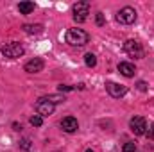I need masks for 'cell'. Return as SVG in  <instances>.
<instances>
[{"instance_id": "1", "label": "cell", "mask_w": 154, "mask_h": 152, "mask_svg": "<svg viewBox=\"0 0 154 152\" xmlns=\"http://www.w3.org/2000/svg\"><path fill=\"white\" fill-rule=\"evenodd\" d=\"M90 41V34L84 32L82 29H68L66 32V43L74 45V47H82Z\"/></svg>"}, {"instance_id": "2", "label": "cell", "mask_w": 154, "mask_h": 152, "mask_svg": "<svg viewBox=\"0 0 154 152\" xmlns=\"http://www.w3.org/2000/svg\"><path fill=\"white\" fill-rule=\"evenodd\" d=\"M124 50L129 57H134V59H142L145 56V50H143L142 43H138L136 39H127L124 43Z\"/></svg>"}, {"instance_id": "3", "label": "cell", "mask_w": 154, "mask_h": 152, "mask_svg": "<svg viewBox=\"0 0 154 152\" xmlns=\"http://www.w3.org/2000/svg\"><path fill=\"white\" fill-rule=\"evenodd\" d=\"M2 54L5 57H9V59H16L20 56H23V47L20 43H16V41H11V43L2 47Z\"/></svg>"}, {"instance_id": "4", "label": "cell", "mask_w": 154, "mask_h": 152, "mask_svg": "<svg viewBox=\"0 0 154 152\" xmlns=\"http://www.w3.org/2000/svg\"><path fill=\"white\" fill-rule=\"evenodd\" d=\"M90 14V4L88 2H77L74 5V20L77 23H82Z\"/></svg>"}, {"instance_id": "5", "label": "cell", "mask_w": 154, "mask_h": 152, "mask_svg": "<svg viewBox=\"0 0 154 152\" xmlns=\"http://www.w3.org/2000/svg\"><path fill=\"white\" fill-rule=\"evenodd\" d=\"M116 20H118L120 23L131 25V23H134V22H136V11H134L133 7H124V9H120V11H118Z\"/></svg>"}, {"instance_id": "6", "label": "cell", "mask_w": 154, "mask_h": 152, "mask_svg": "<svg viewBox=\"0 0 154 152\" xmlns=\"http://www.w3.org/2000/svg\"><path fill=\"white\" fill-rule=\"evenodd\" d=\"M129 127H131V131H133L134 134H138V136H142V134L147 132V122H145L143 116H134V118H131Z\"/></svg>"}, {"instance_id": "7", "label": "cell", "mask_w": 154, "mask_h": 152, "mask_svg": "<svg viewBox=\"0 0 154 152\" xmlns=\"http://www.w3.org/2000/svg\"><path fill=\"white\" fill-rule=\"evenodd\" d=\"M36 111H38V114L41 118H43V116H48V114L54 113V104L48 102L45 97H41L38 102H36Z\"/></svg>"}, {"instance_id": "8", "label": "cell", "mask_w": 154, "mask_h": 152, "mask_svg": "<svg viewBox=\"0 0 154 152\" xmlns=\"http://www.w3.org/2000/svg\"><path fill=\"white\" fill-rule=\"evenodd\" d=\"M43 68H45V63H43V59H39V57H34V59L27 61L25 66H23V70L29 72V74H39Z\"/></svg>"}, {"instance_id": "9", "label": "cell", "mask_w": 154, "mask_h": 152, "mask_svg": "<svg viewBox=\"0 0 154 152\" xmlns=\"http://www.w3.org/2000/svg\"><path fill=\"white\" fill-rule=\"evenodd\" d=\"M106 90H108V93L111 95V97H122V95H125L127 93V88L124 86V84H116V82H108L106 84Z\"/></svg>"}, {"instance_id": "10", "label": "cell", "mask_w": 154, "mask_h": 152, "mask_svg": "<svg viewBox=\"0 0 154 152\" xmlns=\"http://www.w3.org/2000/svg\"><path fill=\"white\" fill-rule=\"evenodd\" d=\"M61 127H63L65 132H75L77 129H79L77 118H74V116H66V118H63V120H61Z\"/></svg>"}, {"instance_id": "11", "label": "cell", "mask_w": 154, "mask_h": 152, "mask_svg": "<svg viewBox=\"0 0 154 152\" xmlns=\"http://www.w3.org/2000/svg\"><path fill=\"white\" fill-rule=\"evenodd\" d=\"M118 72L122 74V75H125V77H133L134 74H136V68H134V65H131V63H120L118 65Z\"/></svg>"}, {"instance_id": "12", "label": "cell", "mask_w": 154, "mask_h": 152, "mask_svg": "<svg viewBox=\"0 0 154 152\" xmlns=\"http://www.w3.org/2000/svg\"><path fill=\"white\" fill-rule=\"evenodd\" d=\"M18 11H20L22 14H31V13L34 11V4H32V2H20V4H18Z\"/></svg>"}, {"instance_id": "13", "label": "cell", "mask_w": 154, "mask_h": 152, "mask_svg": "<svg viewBox=\"0 0 154 152\" xmlns=\"http://www.w3.org/2000/svg\"><path fill=\"white\" fill-rule=\"evenodd\" d=\"M23 31L27 32V34H39V32H43V25H23Z\"/></svg>"}, {"instance_id": "14", "label": "cell", "mask_w": 154, "mask_h": 152, "mask_svg": "<svg viewBox=\"0 0 154 152\" xmlns=\"http://www.w3.org/2000/svg\"><path fill=\"white\" fill-rule=\"evenodd\" d=\"M84 63H86V66H95V65H97V57L90 52V54L84 56Z\"/></svg>"}, {"instance_id": "15", "label": "cell", "mask_w": 154, "mask_h": 152, "mask_svg": "<svg viewBox=\"0 0 154 152\" xmlns=\"http://www.w3.org/2000/svg\"><path fill=\"white\" fill-rule=\"evenodd\" d=\"M43 123V118L39 116V114H34V116H31V125H34V127H39Z\"/></svg>"}, {"instance_id": "16", "label": "cell", "mask_w": 154, "mask_h": 152, "mask_svg": "<svg viewBox=\"0 0 154 152\" xmlns=\"http://www.w3.org/2000/svg\"><path fill=\"white\" fill-rule=\"evenodd\" d=\"M122 152H136V145H134V141H127V143L124 145Z\"/></svg>"}, {"instance_id": "17", "label": "cell", "mask_w": 154, "mask_h": 152, "mask_svg": "<svg viewBox=\"0 0 154 152\" xmlns=\"http://www.w3.org/2000/svg\"><path fill=\"white\" fill-rule=\"evenodd\" d=\"M48 102H52V104H57V102H61V100H65V97H59V95H48V97H45Z\"/></svg>"}, {"instance_id": "18", "label": "cell", "mask_w": 154, "mask_h": 152, "mask_svg": "<svg viewBox=\"0 0 154 152\" xmlns=\"http://www.w3.org/2000/svg\"><path fill=\"white\" fill-rule=\"evenodd\" d=\"M97 25H104V14L97 13Z\"/></svg>"}, {"instance_id": "19", "label": "cell", "mask_w": 154, "mask_h": 152, "mask_svg": "<svg viewBox=\"0 0 154 152\" xmlns=\"http://www.w3.org/2000/svg\"><path fill=\"white\" fill-rule=\"evenodd\" d=\"M29 147H31V141H29V140H23V141H22V149L25 152H29Z\"/></svg>"}, {"instance_id": "20", "label": "cell", "mask_w": 154, "mask_h": 152, "mask_svg": "<svg viewBox=\"0 0 154 152\" xmlns=\"http://www.w3.org/2000/svg\"><path fill=\"white\" fill-rule=\"evenodd\" d=\"M138 90H140V91H145V90H147V84H145L143 81H140V82H138Z\"/></svg>"}, {"instance_id": "21", "label": "cell", "mask_w": 154, "mask_h": 152, "mask_svg": "<svg viewBox=\"0 0 154 152\" xmlns=\"http://www.w3.org/2000/svg\"><path fill=\"white\" fill-rule=\"evenodd\" d=\"M70 90H72V86H63V84L59 86V91H70Z\"/></svg>"}, {"instance_id": "22", "label": "cell", "mask_w": 154, "mask_h": 152, "mask_svg": "<svg viewBox=\"0 0 154 152\" xmlns=\"http://www.w3.org/2000/svg\"><path fill=\"white\" fill-rule=\"evenodd\" d=\"M147 134H149V136H154V123H152V129H151V131H149Z\"/></svg>"}, {"instance_id": "23", "label": "cell", "mask_w": 154, "mask_h": 152, "mask_svg": "<svg viewBox=\"0 0 154 152\" xmlns=\"http://www.w3.org/2000/svg\"><path fill=\"white\" fill-rule=\"evenodd\" d=\"M86 152H95V150H91V149H88V150H86Z\"/></svg>"}, {"instance_id": "24", "label": "cell", "mask_w": 154, "mask_h": 152, "mask_svg": "<svg viewBox=\"0 0 154 152\" xmlns=\"http://www.w3.org/2000/svg\"><path fill=\"white\" fill-rule=\"evenodd\" d=\"M111 152H115V150H111Z\"/></svg>"}]
</instances>
